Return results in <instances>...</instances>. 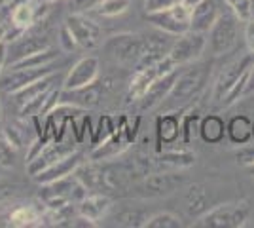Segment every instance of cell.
I'll return each instance as SVG.
<instances>
[{
    "label": "cell",
    "mask_w": 254,
    "mask_h": 228,
    "mask_svg": "<svg viewBox=\"0 0 254 228\" xmlns=\"http://www.w3.org/2000/svg\"><path fill=\"white\" fill-rule=\"evenodd\" d=\"M199 120H201V116L195 112H190L188 116L180 118V130H182L180 137H182L184 145H190L191 139H195V135L199 133Z\"/></svg>",
    "instance_id": "obj_30"
},
{
    "label": "cell",
    "mask_w": 254,
    "mask_h": 228,
    "mask_svg": "<svg viewBox=\"0 0 254 228\" xmlns=\"http://www.w3.org/2000/svg\"><path fill=\"white\" fill-rule=\"evenodd\" d=\"M235 160H237V163L245 165V167L254 163V145H251V143L241 145V147L235 151Z\"/></svg>",
    "instance_id": "obj_38"
},
{
    "label": "cell",
    "mask_w": 254,
    "mask_h": 228,
    "mask_svg": "<svg viewBox=\"0 0 254 228\" xmlns=\"http://www.w3.org/2000/svg\"><path fill=\"white\" fill-rule=\"evenodd\" d=\"M180 116L179 112H167L163 116H158L156 120V152H159L163 147L161 145H173L179 141L180 133Z\"/></svg>",
    "instance_id": "obj_20"
},
{
    "label": "cell",
    "mask_w": 254,
    "mask_h": 228,
    "mask_svg": "<svg viewBox=\"0 0 254 228\" xmlns=\"http://www.w3.org/2000/svg\"><path fill=\"white\" fill-rule=\"evenodd\" d=\"M146 19L159 33H165L169 36H180L191 29V6L180 0L179 4L171 6L167 10L146 13Z\"/></svg>",
    "instance_id": "obj_4"
},
{
    "label": "cell",
    "mask_w": 254,
    "mask_h": 228,
    "mask_svg": "<svg viewBox=\"0 0 254 228\" xmlns=\"http://www.w3.org/2000/svg\"><path fill=\"white\" fill-rule=\"evenodd\" d=\"M101 2L103 0H68V8L70 13H89L95 11Z\"/></svg>",
    "instance_id": "obj_37"
},
{
    "label": "cell",
    "mask_w": 254,
    "mask_h": 228,
    "mask_svg": "<svg viewBox=\"0 0 254 228\" xmlns=\"http://www.w3.org/2000/svg\"><path fill=\"white\" fill-rule=\"evenodd\" d=\"M207 78H209V69L205 65L193 67V69L180 73L179 78L175 80V86L171 89L169 97L165 101L171 107H184L186 103L201 95L205 84H207Z\"/></svg>",
    "instance_id": "obj_2"
},
{
    "label": "cell",
    "mask_w": 254,
    "mask_h": 228,
    "mask_svg": "<svg viewBox=\"0 0 254 228\" xmlns=\"http://www.w3.org/2000/svg\"><path fill=\"white\" fill-rule=\"evenodd\" d=\"M154 163L159 169L165 171H179V169H186L191 167L195 163V154L190 152L188 149H173V151H161L158 152V156L154 158Z\"/></svg>",
    "instance_id": "obj_21"
},
{
    "label": "cell",
    "mask_w": 254,
    "mask_h": 228,
    "mask_svg": "<svg viewBox=\"0 0 254 228\" xmlns=\"http://www.w3.org/2000/svg\"><path fill=\"white\" fill-rule=\"evenodd\" d=\"M247 173L251 175V177H254V163H251V165H247Z\"/></svg>",
    "instance_id": "obj_45"
},
{
    "label": "cell",
    "mask_w": 254,
    "mask_h": 228,
    "mask_svg": "<svg viewBox=\"0 0 254 228\" xmlns=\"http://www.w3.org/2000/svg\"><path fill=\"white\" fill-rule=\"evenodd\" d=\"M46 221V213L38 206H19L11 209L8 215V225L10 227H38Z\"/></svg>",
    "instance_id": "obj_25"
},
{
    "label": "cell",
    "mask_w": 254,
    "mask_h": 228,
    "mask_svg": "<svg viewBox=\"0 0 254 228\" xmlns=\"http://www.w3.org/2000/svg\"><path fill=\"white\" fill-rule=\"evenodd\" d=\"M110 198L108 196H103V194H87L82 200V202H78V213L80 215H84V217L91 219V221H101V219L105 217L106 213L110 211Z\"/></svg>",
    "instance_id": "obj_23"
},
{
    "label": "cell",
    "mask_w": 254,
    "mask_h": 228,
    "mask_svg": "<svg viewBox=\"0 0 254 228\" xmlns=\"http://www.w3.org/2000/svg\"><path fill=\"white\" fill-rule=\"evenodd\" d=\"M254 63V54L249 50L247 54H243L241 57H237L235 61H232L230 65H226L222 69L220 76L214 82V91H212V99L214 101H222L226 97V93L232 89V86L241 78L243 75L249 73L251 65Z\"/></svg>",
    "instance_id": "obj_11"
},
{
    "label": "cell",
    "mask_w": 254,
    "mask_h": 228,
    "mask_svg": "<svg viewBox=\"0 0 254 228\" xmlns=\"http://www.w3.org/2000/svg\"><path fill=\"white\" fill-rule=\"evenodd\" d=\"M186 183V177L179 171H165V173L148 175L142 183V190L146 196H167Z\"/></svg>",
    "instance_id": "obj_17"
},
{
    "label": "cell",
    "mask_w": 254,
    "mask_h": 228,
    "mask_svg": "<svg viewBox=\"0 0 254 228\" xmlns=\"http://www.w3.org/2000/svg\"><path fill=\"white\" fill-rule=\"evenodd\" d=\"M228 4V8L239 21H249L251 17H254L253 2L251 0H224Z\"/></svg>",
    "instance_id": "obj_33"
},
{
    "label": "cell",
    "mask_w": 254,
    "mask_h": 228,
    "mask_svg": "<svg viewBox=\"0 0 254 228\" xmlns=\"http://www.w3.org/2000/svg\"><path fill=\"white\" fill-rule=\"evenodd\" d=\"M64 25L72 33L78 48L82 50H95L103 42L101 27L93 19H89L87 13H70L64 19Z\"/></svg>",
    "instance_id": "obj_9"
},
{
    "label": "cell",
    "mask_w": 254,
    "mask_h": 228,
    "mask_svg": "<svg viewBox=\"0 0 254 228\" xmlns=\"http://www.w3.org/2000/svg\"><path fill=\"white\" fill-rule=\"evenodd\" d=\"M179 69L171 71V73H167V75L159 76L158 80H156V82L146 89V93L138 99L140 109L150 110V109H156V107L161 105V103H165V99L169 97L171 89H173V86H175V80H177L179 75H180Z\"/></svg>",
    "instance_id": "obj_16"
},
{
    "label": "cell",
    "mask_w": 254,
    "mask_h": 228,
    "mask_svg": "<svg viewBox=\"0 0 254 228\" xmlns=\"http://www.w3.org/2000/svg\"><path fill=\"white\" fill-rule=\"evenodd\" d=\"M184 223L179 215L171 213V211H161L156 213L144 221V228H182Z\"/></svg>",
    "instance_id": "obj_29"
},
{
    "label": "cell",
    "mask_w": 254,
    "mask_h": 228,
    "mask_svg": "<svg viewBox=\"0 0 254 228\" xmlns=\"http://www.w3.org/2000/svg\"><path fill=\"white\" fill-rule=\"evenodd\" d=\"M118 130V118H112V116H108L105 114L103 118L99 120V126H97V130L93 131V145H99V143H103L106 137H110L114 131Z\"/></svg>",
    "instance_id": "obj_32"
},
{
    "label": "cell",
    "mask_w": 254,
    "mask_h": 228,
    "mask_svg": "<svg viewBox=\"0 0 254 228\" xmlns=\"http://www.w3.org/2000/svg\"><path fill=\"white\" fill-rule=\"evenodd\" d=\"M207 50V34L188 31V33L177 36V40H173L169 50V57L175 61V65H188L197 61Z\"/></svg>",
    "instance_id": "obj_7"
},
{
    "label": "cell",
    "mask_w": 254,
    "mask_h": 228,
    "mask_svg": "<svg viewBox=\"0 0 254 228\" xmlns=\"http://www.w3.org/2000/svg\"><path fill=\"white\" fill-rule=\"evenodd\" d=\"M40 2H46V4H50V2H53V0H40Z\"/></svg>",
    "instance_id": "obj_48"
},
{
    "label": "cell",
    "mask_w": 254,
    "mask_h": 228,
    "mask_svg": "<svg viewBox=\"0 0 254 228\" xmlns=\"http://www.w3.org/2000/svg\"><path fill=\"white\" fill-rule=\"evenodd\" d=\"M245 44H247V50H251L254 54V17H251L245 25Z\"/></svg>",
    "instance_id": "obj_41"
},
{
    "label": "cell",
    "mask_w": 254,
    "mask_h": 228,
    "mask_svg": "<svg viewBox=\"0 0 254 228\" xmlns=\"http://www.w3.org/2000/svg\"><path fill=\"white\" fill-rule=\"evenodd\" d=\"M15 188H17L15 185H11L8 181H2L0 179V204L8 202L11 196H13V192H15Z\"/></svg>",
    "instance_id": "obj_42"
},
{
    "label": "cell",
    "mask_w": 254,
    "mask_h": 228,
    "mask_svg": "<svg viewBox=\"0 0 254 228\" xmlns=\"http://www.w3.org/2000/svg\"><path fill=\"white\" fill-rule=\"evenodd\" d=\"M103 99V89L99 87L97 82H93L91 86L80 87V89H63L61 87V97L59 103H70L76 107H82V109H93L101 103Z\"/></svg>",
    "instance_id": "obj_18"
},
{
    "label": "cell",
    "mask_w": 254,
    "mask_h": 228,
    "mask_svg": "<svg viewBox=\"0 0 254 228\" xmlns=\"http://www.w3.org/2000/svg\"><path fill=\"white\" fill-rule=\"evenodd\" d=\"M251 219V206L239 202H226L220 206H214L203 213L195 227H212V228H243Z\"/></svg>",
    "instance_id": "obj_1"
},
{
    "label": "cell",
    "mask_w": 254,
    "mask_h": 228,
    "mask_svg": "<svg viewBox=\"0 0 254 228\" xmlns=\"http://www.w3.org/2000/svg\"><path fill=\"white\" fill-rule=\"evenodd\" d=\"M126 120H124V124H122L110 137H106L103 143H99V145L93 147V151L89 154V160H91V162H103V160L118 158L120 154H124V152L127 151V147H129L131 143L135 141V139L127 133Z\"/></svg>",
    "instance_id": "obj_13"
},
{
    "label": "cell",
    "mask_w": 254,
    "mask_h": 228,
    "mask_svg": "<svg viewBox=\"0 0 254 228\" xmlns=\"http://www.w3.org/2000/svg\"><path fill=\"white\" fill-rule=\"evenodd\" d=\"M15 163V149L4 137H0V167H13Z\"/></svg>",
    "instance_id": "obj_36"
},
{
    "label": "cell",
    "mask_w": 254,
    "mask_h": 228,
    "mask_svg": "<svg viewBox=\"0 0 254 228\" xmlns=\"http://www.w3.org/2000/svg\"><path fill=\"white\" fill-rule=\"evenodd\" d=\"M220 10L218 4L214 0H201L195 6H191V29L195 33L207 34L211 31V27L214 25V21L218 19Z\"/></svg>",
    "instance_id": "obj_19"
},
{
    "label": "cell",
    "mask_w": 254,
    "mask_h": 228,
    "mask_svg": "<svg viewBox=\"0 0 254 228\" xmlns=\"http://www.w3.org/2000/svg\"><path fill=\"white\" fill-rule=\"evenodd\" d=\"M148 217H144L142 213L138 211H126V213H120L116 217V223L122 227H144V221Z\"/></svg>",
    "instance_id": "obj_35"
},
{
    "label": "cell",
    "mask_w": 254,
    "mask_h": 228,
    "mask_svg": "<svg viewBox=\"0 0 254 228\" xmlns=\"http://www.w3.org/2000/svg\"><path fill=\"white\" fill-rule=\"evenodd\" d=\"M6 52H8V44L4 40H0V75L6 69Z\"/></svg>",
    "instance_id": "obj_44"
},
{
    "label": "cell",
    "mask_w": 254,
    "mask_h": 228,
    "mask_svg": "<svg viewBox=\"0 0 254 228\" xmlns=\"http://www.w3.org/2000/svg\"><path fill=\"white\" fill-rule=\"evenodd\" d=\"M53 73H57L53 69V63L46 67H36V69H13V71H6L4 75H0V87L6 93H15V91L23 89L25 86L40 80L44 76L53 75Z\"/></svg>",
    "instance_id": "obj_12"
},
{
    "label": "cell",
    "mask_w": 254,
    "mask_h": 228,
    "mask_svg": "<svg viewBox=\"0 0 254 228\" xmlns=\"http://www.w3.org/2000/svg\"><path fill=\"white\" fill-rule=\"evenodd\" d=\"M46 48H52V46H50V40H48L46 36H42V34H32L25 31L21 36H17L15 40L8 42L6 67L13 65V63L25 59L27 55L34 54V52H40V50H46Z\"/></svg>",
    "instance_id": "obj_14"
},
{
    "label": "cell",
    "mask_w": 254,
    "mask_h": 228,
    "mask_svg": "<svg viewBox=\"0 0 254 228\" xmlns=\"http://www.w3.org/2000/svg\"><path fill=\"white\" fill-rule=\"evenodd\" d=\"M2 120H4V109H2V103H0V124H2Z\"/></svg>",
    "instance_id": "obj_47"
},
{
    "label": "cell",
    "mask_w": 254,
    "mask_h": 228,
    "mask_svg": "<svg viewBox=\"0 0 254 228\" xmlns=\"http://www.w3.org/2000/svg\"><path fill=\"white\" fill-rule=\"evenodd\" d=\"M226 135H228L230 143L235 147L251 143L253 141V120L245 116V114L233 116L226 126Z\"/></svg>",
    "instance_id": "obj_24"
},
{
    "label": "cell",
    "mask_w": 254,
    "mask_h": 228,
    "mask_svg": "<svg viewBox=\"0 0 254 228\" xmlns=\"http://www.w3.org/2000/svg\"><path fill=\"white\" fill-rule=\"evenodd\" d=\"M253 139H254V122H253Z\"/></svg>",
    "instance_id": "obj_49"
},
{
    "label": "cell",
    "mask_w": 254,
    "mask_h": 228,
    "mask_svg": "<svg viewBox=\"0 0 254 228\" xmlns=\"http://www.w3.org/2000/svg\"><path fill=\"white\" fill-rule=\"evenodd\" d=\"M239 19L233 15L232 11L218 15L211 31L207 33V48L212 55H226L230 54L237 46V36H239Z\"/></svg>",
    "instance_id": "obj_5"
},
{
    "label": "cell",
    "mask_w": 254,
    "mask_h": 228,
    "mask_svg": "<svg viewBox=\"0 0 254 228\" xmlns=\"http://www.w3.org/2000/svg\"><path fill=\"white\" fill-rule=\"evenodd\" d=\"M2 137L10 143L13 149H21L25 143V131L17 124H6L2 130Z\"/></svg>",
    "instance_id": "obj_34"
},
{
    "label": "cell",
    "mask_w": 254,
    "mask_h": 228,
    "mask_svg": "<svg viewBox=\"0 0 254 228\" xmlns=\"http://www.w3.org/2000/svg\"><path fill=\"white\" fill-rule=\"evenodd\" d=\"M129 6H131V0H103L95 11L103 17H118L126 13Z\"/></svg>",
    "instance_id": "obj_31"
},
{
    "label": "cell",
    "mask_w": 254,
    "mask_h": 228,
    "mask_svg": "<svg viewBox=\"0 0 254 228\" xmlns=\"http://www.w3.org/2000/svg\"><path fill=\"white\" fill-rule=\"evenodd\" d=\"M146 50V36L137 33H122L110 36L105 44L106 55L118 65L137 67Z\"/></svg>",
    "instance_id": "obj_3"
},
{
    "label": "cell",
    "mask_w": 254,
    "mask_h": 228,
    "mask_svg": "<svg viewBox=\"0 0 254 228\" xmlns=\"http://www.w3.org/2000/svg\"><path fill=\"white\" fill-rule=\"evenodd\" d=\"M85 160V156L82 152H70L68 156H64L61 158L59 162H55L53 165L50 167H46L44 171H40L38 175H34L32 179L38 183V185H48V183H53V181H59V179H63V177H68V175H72L76 171V167L80 165V163Z\"/></svg>",
    "instance_id": "obj_15"
},
{
    "label": "cell",
    "mask_w": 254,
    "mask_h": 228,
    "mask_svg": "<svg viewBox=\"0 0 254 228\" xmlns=\"http://www.w3.org/2000/svg\"><path fill=\"white\" fill-rule=\"evenodd\" d=\"M57 52L53 48H46V50H40V52H34V54L27 55L25 59L13 63V65H8L6 71H13V69H36V67H46L55 63L57 59Z\"/></svg>",
    "instance_id": "obj_27"
},
{
    "label": "cell",
    "mask_w": 254,
    "mask_h": 228,
    "mask_svg": "<svg viewBox=\"0 0 254 228\" xmlns=\"http://www.w3.org/2000/svg\"><path fill=\"white\" fill-rule=\"evenodd\" d=\"M209 196L205 192V188L199 185L190 186L188 194H186V206H188V211L191 215H199L201 217L203 213L209 209Z\"/></svg>",
    "instance_id": "obj_28"
},
{
    "label": "cell",
    "mask_w": 254,
    "mask_h": 228,
    "mask_svg": "<svg viewBox=\"0 0 254 228\" xmlns=\"http://www.w3.org/2000/svg\"><path fill=\"white\" fill-rule=\"evenodd\" d=\"M175 69H179V65H175V61L169 57V54L165 55L163 59H159L158 63H154V65L135 69L133 78H131L129 87H127L126 103L127 105H131V103L138 101V99L146 93V89H148V87L158 80L159 76L167 75V73L175 71Z\"/></svg>",
    "instance_id": "obj_6"
},
{
    "label": "cell",
    "mask_w": 254,
    "mask_h": 228,
    "mask_svg": "<svg viewBox=\"0 0 254 228\" xmlns=\"http://www.w3.org/2000/svg\"><path fill=\"white\" fill-rule=\"evenodd\" d=\"M99 73H101L99 57L85 55L68 69L63 80V89H80V87L91 86L93 82L99 80Z\"/></svg>",
    "instance_id": "obj_10"
},
{
    "label": "cell",
    "mask_w": 254,
    "mask_h": 228,
    "mask_svg": "<svg viewBox=\"0 0 254 228\" xmlns=\"http://www.w3.org/2000/svg\"><path fill=\"white\" fill-rule=\"evenodd\" d=\"M182 2H186V4H190V6H195V4L201 2V0H182Z\"/></svg>",
    "instance_id": "obj_46"
},
{
    "label": "cell",
    "mask_w": 254,
    "mask_h": 228,
    "mask_svg": "<svg viewBox=\"0 0 254 228\" xmlns=\"http://www.w3.org/2000/svg\"><path fill=\"white\" fill-rule=\"evenodd\" d=\"M226 135V124L218 114H207L199 120V137L207 145H218Z\"/></svg>",
    "instance_id": "obj_26"
},
{
    "label": "cell",
    "mask_w": 254,
    "mask_h": 228,
    "mask_svg": "<svg viewBox=\"0 0 254 228\" xmlns=\"http://www.w3.org/2000/svg\"><path fill=\"white\" fill-rule=\"evenodd\" d=\"M57 80H59V75L57 73H53V75H48L40 78V80H36V82H32L29 86H25L23 89L19 91H15V93H11L13 95V101H15V105L21 109L23 105H27V103H31L32 99L40 97L44 93H48L52 87L57 86Z\"/></svg>",
    "instance_id": "obj_22"
},
{
    "label": "cell",
    "mask_w": 254,
    "mask_h": 228,
    "mask_svg": "<svg viewBox=\"0 0 254 228\" xmlns=\"http://www.w3.org/2000/svg\"><path fill=\"white\" fill-rule=\"evenodd\" d=\"M180 0H144V11L146 13H156V11H163L179 4Z\"/></svg>",
    "instance_id": "obj_39"
},
{
    "label": "cell",
    "mask_w": 254,
    "mask_h": 228,
    "mask_svg": "<svg viewBox=\"0 0 254 228\" xmlns=\"http://www.w3.org/2000/svg\"><path fill=\"white\" fill-rule=\"evenodd\" d=\"M251 95H254V63L251 65L249 78H247V86H245V97H251Z\"/></svg>",
    "instance_id": "obj_43"
},
{
    "label": "cell",
    "mask_w": 254,
    "mask_h": 228,
    "mask_svg": "<svg viewBox=\"0 0 254 228\" xmlns=\"http://www.w3.org/2000/svg\"><path fill=\"white\" fill-rule=\"evenodd\" d=\"M59 46H61L63 52H72V50L78 48L74 36H72V33L66 29V25H63L61 31H59Z\"/></svg>",
    "instance_id": "obj_40"
},
{
    "label": "cell",
    "mask_w": 254,
    "mask_h": 228,
    "mask_svg": "<svg viewBox=\"0 0 254 228\" xmlns=\"http://www.w3.org/2000/svg\"><path fill=\"white\" fill-rule=\"evenodd\" d=\"M251 2H253V10H254V0H251Z\"/></svg>",
    "instance_id": "obj_50"
},
{
    "label": "cell",
    "mask_w": 254,
    "mask_h": 228,
    "mask_svg": "<svg viewBox=\"0 0 254 228\" xmlns=\"http://www.w3.org/2000/svg\"><path fill=\"white\" fill-rule=\"evenodd\" d=\"M76 137L72 135V131H70V137L68 139H53L52 143H48L46 147H44L40 154L36 156V158H32L31 162H27V173L34 177V175H38L40 171H44L46 167H50L53 165L55 162H59L61 158L64 156H68L70 152L76 151Z\"/></svg>",
    "instance_id": "obj_8"
}]
</instances>
